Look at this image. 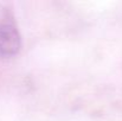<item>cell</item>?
<instances>
[{
  "label": "cell",
  "mask_w": 122,
  "mask_h": 121,
  "mask_svg": "<svg viewBox=\"0 0 122 121\" xmlns=\"http://www.w3.org/2000/svg\"><path fill=\"white\" fill-rule=\"evenodd\" d=\"M21 35L12 8L0 2V56L14 57L21 50Z\"/></svg>",
  "instance_id": "cell-1"
}]
</instances>
